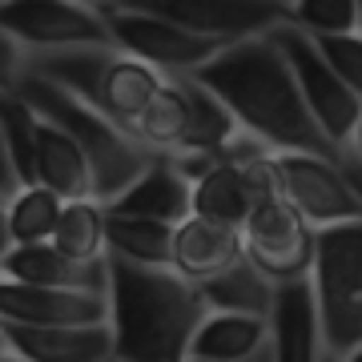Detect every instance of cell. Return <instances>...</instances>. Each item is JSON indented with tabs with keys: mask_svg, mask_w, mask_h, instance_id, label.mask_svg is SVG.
I'll return each mask as SVG.
<instances>
[{
	"mask_svg": "<svg viewBox=\"0 0 362 362\" xmlns=\"http://www.w3.org/2000/svg\"><path fill=\"white\" fill-rule=\"evenodd\" d=\"M185 77L202 81L209 93H218L226 109L238 117V125L250 137H258L266 149L330 157L362 189V157L354 149H342L322 129V121L306 105L302 85H298L294 69L286 61L282 45L274 40V33L238 40L226 52H218L209 65H202L197 73H185Z\"/></svg>",
	"mask_w": 362,
	"mask_h": 362,
	"instance_id": "6da1fadb",
	"label": "cell"
},
{
	"mask_svg": "<svg viewBox=\"0 0 362 362\" xmlns=\"http://www.w3.org/2000/svg\"><path fill=\"white\" fill-rule=\"evenodd\" d=\"M109 302H113L117 358L185 362L202 318L206 294L173 266H149L109 254Z\"/></svg>",
	"mask_w": 362,
	"mask_h": 362,
	"instance_id": "7a4b0ae2",
	"label": "cell"
},
{
	"mask_svg": "<svg viewBox=\"0 0 362 362\" xmlns=\"http://www.w3.org/2000/svg\"><path fill=\"white\" fill-rule=\"evenodd\" d=\"M4 93H16L21 101H28L45 121L61 125L85 149V157H89V165H93V197L101 206H113L117 197L125 194L133 181L161 157L137 133H129L125 125H117L113 117H105L89 101H81L69 89L37 77V73H21Z\"/></svg>",
	"mask_w": 362,
	"mask_h": 362,
	"instance_id": "3957f363",
	"label": "cell"
},
{
	"mask_svg": "<svg viewBox=\"0 0 362 362\" xmlns=\"http://www.w3.org/2000/svg\"><path fill=\"white\" fill-rule=\"evenodd\" d=\"M21 73H37V77L69 89L73 97L89 101L93 109L113 117L117 125H125L129 133L137 129L145 105L153 101L157 89L169 81L161 69L121 52L117 45H89V49H61V52L25 57Z\"/></svg>",
	"mask_w": 362,
	"mask_h": 362,
	"instance_id": "277c9868",
	"label": "cell"
},
{
	"mask_svg": "<svg viewBox=\"0 0 362 362\" xmlns=\"http://www.w3.org/2000/svg\"><path fill=\"white\" fill-rule=\"evenodd\" d=\"M322 346L350 354L362 346V221L318 230V262L310 274Z\"/></svg>",
	"mask_w": 362,
	"mask_h": 362,
	"instance_id": "5b68a950",
	"label": "cell"
},
{
	"mask_svg": "<svg viewBox=\"0 0 362 362\" xmlns=\"http://www.w3.org/2000/svg\"><path fill=\"white\" fill-rule=\"evenodd\" d=\"M105 21H109V33H113L117 49L145 61V65L161 69L165 77H185V73H197L202 65H209L218 52L230 49V40L218 37H202L194 28L177 25L161 13H149V8H137L129 0H113V4H101Z\"/></svg>",
	"mask_w": 362,
	"mask_h": 362,
	"instance_id": "8992f818",
	"label": "cell"
},
{
	"mask_svg": "<svg viewBox=\"0 0 362 362\" xmlns=\"http://www.w3.org/2000/svg\"><path fill=\"white\" fill-rule=\"evenodd\" d=\"M0 28L25 57L117 45L105 13L85 0H0Z\"/></svg>",
	"mask_w": 362,
	"mask_h": 362,
	"instance_id": "52a82bcc",
	"label": "cell"
},
{
	"mask_svg": "<svg viewBox=\"0 0 362 362\" xmlns=\"http://www.w3.org/2000/svg\"><path fill=\"white\" fill-rule=\"evenodd\" d=\"M246 254L274 286L302 282L314 274L318 262V226L306 221V214L290 197H266L254 206V214L242 226Z\"/></svg>",
	"mask_w": 362,
	"mask_h": 362,
	"instance_id": "ba28073f",
	"label": "cell"
},
{
	"mask_svg": "<svg viewBox=\"0 0 362 362\" xmlns=\"http://www.w3.org/2000/svg\"><path fill=\"white\" fill-rule=\"evenodd\" d=\"M274 40L282 45L286 61H290L298 85H302V97L314 109V117L322 121V129L342 149H354V129H358V121H362L358 93L338 77V69L326 61V52L318 49V40L310 33H302L298 25H278L274 28Z\"/></svg>",
	"mask_w": 362,
	"mask_h": 362,
	"instance_id": "9c48e42d",
	"label": "cell"
},
{
	"mask_svg": "<svg viewBox=\"0 0 362 362\" xmlns=\"http://www.w3.org/2000/svg\"><path fill=\"white\" fill-rule=\"evenodd\" d=\"M278 165H282V194L318 230L362 221V189L338 161L314 153H278Z\"/></svg>",
	"mask_w": 362,
	"mask_h": 362,
	"instance_id": "30bf717a",
	"label": "cell"
},
{
	"mask_svg": "<svg viewBox=\"0 0 362 362\" xmlns=\"http://www.w3.org/2000/svg\"><path fill=\"white\" fill-rule=\"evenodd\" d=\"M129 4L161 13L202 37H218L230 45L290 25V0H129Z\"/></svg>",
	"mask_w": 362,
	"mask_h": 362,
	"instance_id": "8fae6325",
	"label": "cell"
},
{
	"mask_svg": "<svg viewBox=\"0 0 362 362\" xmlns=\"http://www.w3.org/2000/svg\"><path fill=\"white\" fill-rule=\"evenodd\" d=\"M0 318L33 326H97L113 322V302L101 290H65V286L0 282Z\"/></svg>",
	"mask_w": 362,
	"mask_h": 362,
	"instance_id": "7c38bea8",
	"label": "cell"
},
{
	"mask_svg": "<svg viewBox=\"0 0 362 362\" xmlns=\"http://www.w3.org/2000/svg\"><path fill=\"white\" fill-rule=\"evenodd\" d=\"M4 350L28 362H109L117 358L113 322L97 326H33L0 318Z\"/></svg>",
	"mask_w": 362,
	"mask_h": 362,
	"instance_id": "4fadbf2b",
	"label": "cell"
},
{
	"mask_svg": "<svg viewBox=\"0 0 362 362\" xmlns=\"http://www.w3.org/2000/svg\"><path fill=\"white\" fill-rule=\"evenodd\" d=\"M246 258H250L246 238H242L238 226L197 218V214L177 221V233H173V270L181 278H189L194 286H206L214 278H221V274H230Z\"/></svg>",
	"mask_w": 362,
	"mask_h": 362,
	"instance_id": "5bb4252c",
	"label": "cell"
},
{
	"mask_svg": "<svg viewBox=\"0 0 362 362\" xmlns=\"http://www.w3.org/2000/svg\"><path fill=\"white\" fill-rule=\"evenodd\" d=\"M4 278L28 286H65V290H101L109 294V258L81 262L57 246V242H37V246H8L4 250Z\"/></svg>",
	"mask_w": 362,
	"mask_h": 362,
	"instance_id": "9a60e30c",
	"label": "cell"
},
{
	"mask_svg": "<svg viewBox=\"0 0 362 362\" xmlns=\"http://www.w3.org/2000/svg\"><path fill=\"white\" fill-rule=\"evenodd\" d=\"M105 209L109 214H137V218L173 221L177 226V221H185L194 214V181L169 161V153H161L113 206H105Z\"/></svg>",
	"mask_w": 362,
	"mask_h": 362,
	"instance_id": "2e32d148",
	"label": "cell"
},
{
	"mask_svg": "<svg viewBox=\"0 0 362 362\" xmlns=\"http://www.w3.org/2000/svg\"><path fill=\"white\" fill-rule=\"evenodd\" d=\"M274 350L278 362H322V326L310 278L278 286L274 298Z\"/></svg>",
	"mask_w": 362,
	"mask_h": 362,
	"instance_id": "e0dca14e",
	"label": "cell"
},
{
	"mask_svg": "<svg viewBox=\"0 0 362 362\" xmlns=\"http://www.w3.org/2000/svg\"><path fill=\"white\" fill-rule=\"evenodd\" d=\"M274 346V314H246V310H209L202 318L189 346V358H218L238 362L254 358L258 350Z\"/></svg>",
	"mask_w": 362,
	"mask_h": 362,
	"instance_id": "ac0fdd59",
	"label": "cell"
},
{
	"mask_svg": "<svg viewBox=\"0 0 362 362\" xmlns=\"http://www.w3.org/2000/svg\"><path fill=\"white\" fill-rule=\"evenodd\" d=\"M40 117L16 93H4L0 113V169H4V202L25 185H40Z\"/></svg>",
	"mask_w": 362,
	"mask_h": 362,
	"instance_id": "d6986e66",
	"label": "cell"
},
{
	"mask_svg": "<svg viewBox=\"0 0 362 362\" xmlns=\"http://www.w3.org/2000/svg\"><path fill=\"white\" fill-rule=\"evenodd\" d=\"M137 137L157 153H177L194 133V93L185 77H169L157 97L145 105L141 121H137Z\"/></svg>",
	"mask_w": 362,
	"mask_h": 362,
	"instance_id": "ffe728a7",
	"label": "cell"
},
{
	"mask_svg": "<svg viewBox=\"0 0 362 362\" xmlns=\"http://www.w3.org/2000/svg\"><path fill=\"white\" fill-rule=\"evenodd\" d=\"M37 137H40V185L57 189L65 202L93 197V165H89V157H85V149H81L61 125H52L45 117H40ZM93 202H97V197H93Z\"/></svg>",
	"mask_w": 362,
	"mask_h": 362,
	"instance_id": "44dd1931",
	"label": "cell"
},
{
	"mask_svg": "<svg viewBox=\"0 0 362 362\" xmlns=\"http://www.w3.org/2000/svg\"><path fill=\"white\" fill-rule=\"evenodd\" d=\"M254 206H258V197H254L246 173H242V161H233V157H221L206 177L194 181V214L197 218L226 221V226L242 230L246 218L254 214Z\"/></svg>",
	"mask_w": 362,
	"mask_h": 362,
	"instance_id": "7402d4cb",
	"label": "cell"
},
{
	"mask_svg": "<svg viewBox=\"0 0 362 362\" xmlns=\"http://www.w3.org/2000/svg\"><path fill=\"white\" fill-rule=\"evenodd\" d=\"M65 197L49 185H25L21 194L4 202V250L8 246H37L52 242V233L61 226Z\"/></svg>",
	"mask_w": 362,
	"mask_h": 362,
	"instance_id": "603a6c76",
	"label": "cell"
},
{
	"mask_svg": "<svg viewBox=\"0 0 362 362\" xmlns=\"http://www.w3.org/2000/svg\"><path fill=\"white\" fill-rule=\"evenodd\" d=\"M105 226H109V254L149 262V266H173V233H177L173 221L105 209Z\"/></svg>",
	"mask_w": 362,
	"mask_h": 362,
	"instance_id": "cb8c5ba5",
	"label": "cell"
},
{
	"mask_svg": "<svg viewBox=\"0 0 362 362\" xmlns=\"http://www.w3.org/2000/svg\"><path fill=\"white\" fill-rule=\"evenodd\" d=\"M197 290L206 294L209 310L274 314V298H278V286H274L250 258L242 262V266H233L230 274H221V278H214V282L197 286Z\"/></svg>",
	"mask_w": 362,
	"mask_h": 362,
	"instance_id": "d4e9b609",
	"label": "cell"
},
{
	"mask_svg": "<svg viewBox=\"0 0 362 362\" xmlns=\"http://www.w3.org/2000/svg\"><path fill=\"white\" fill-rule=\"evenodd\" d=\"M52 242L73 254L81 262H101L109 258V226H105V206L93 202V197H81V202H65V214H61V226L52 233Z\"/></svg>",
	"mask_w": 362,
	"mask_h": 362,
	"instance_id": "484cf974",
	"label": "cell"
},
{
	"mask_svg": "<svg viewBox=\"0 0 362 362\" xmlns=\"http://www.w3.org/2000/svg\"><path fill=\"white\" fill-rule=\"evenodd\" d=\"M290 25L310 37H338L362 28V0H290Z\"/></svg>",
	"mask_w": 362,
	"mask_h": 362,
	"instance_id": "4316f807",
	"label": "cell"
},
{
	"mask_svg": "<svg viewBox=\"0 0 362 362\" xmlns=\"http://www.w3.org/2000/svg\"><path fill=\"white\" fill-rule=\"evenodd\" d=\"M314 40L326 52V61L338 69V77L346 81L362 101V28L358 33H338V37H314Z\"/></svg>",
	"mask_w": 362,
	"mask_h": 362,
	"instance_id": "83f0119b",
	"label": "cell"
},
{
	"mask_svg": "<svg viewBox=\"0 0 362 362\" xmlns=\"http://www.w3.org/2000/svg\"><path fill=\"white\" fill-rule=\"evenodd\" d=\"M185 362H218V358H185ZM238 362H278V350L266 346V350H258L254 358H238Z\"/></svg>",
	"mask_w": 362,
	"mask_h": 362,
	"instance_id": "f1b7e54d",
	"label": "cell"
},
{
	"mask_svg": "<svg viewBox=\"0 0 362 362\" xmlns=\"http://www.w3.org/2000/svg\"><path fill=\"white\" fill-rule=\"evenodd\" d=\"M322 362H346V358H342V354H334V350H326V346H322Z\"/></svg>",
	"mask_w": 362,
	"mask_h": 362,
	"instance_id": "f546056e",
	"label": "cell"
},
{
	"mask_svg": "<svg viewBox=\"0 0 362 362\" xmlns=\"http://www.w3.org/2000/svg\"><path fill=\"white\" fill-rule=\"evenodd\" d=\"M342 358H346V362H362V346H354L350 354H342Z\"/></svg>",
	"mask_w": 362,
	"mask_h": 362,
	"instance_id": "4dcf8cb0",
	"label": "cell"
},
{
	"mask_svg": "<svg viewBox=\"0 0 362 362\" xmlns=\"http://www.w3.org/2000/svg\"><path fill=\"white\" fill-rule=\"evenodd\" d=\"M354 149H358V157H362V121H358V129H354Z\"/></svg>",
	"mask_w": 362,
	"mask_h": 362,
	"instance_id": "1f68e13d",
	"label": "cell"
},
{
	"mask_svg": "<svg viewBox=\"0 0 362 362\" xmlns=\"http://www.w3.org/2000/svg\"><path fill=\"white\" fill-rule=\"evenodd\" d=\"M0 362H28V358H21V354H8V350H4V354H0Z\"/></svg>",
	"mask_w": 362,
	"mask_h": 362,
	"instance_id": "d6a6232c",
	"label": "cell"
},
{
	"mask_svg": "<svg viewBox=\"0 0 362 362\" xmlns=\"http://www.w3.org/2000/svg\"><path fill=\"white\" fill-rule=\"evenodd\" d=\"M85 4H93V8H101V4H113V0H85Z\"/></svg>",
	"mask_w": 362,
	"mask_h": 362,
	"instance_id": "836d02e7",
	"label": "cell"
},
{
	"mask_svg": "<svg viewBox=\"0 0 362 362\" xmlns=\"http://www.w3.org/2000/svg\"><path fill=\"white\" fill-rule=\"evenodd\" d=\"M109 362H129V358H109Z\"/></svg>",
	"mask_w": 362,
	"mask_h": 362,
	"instance_id": "e575fe53",
	"label": "cell"
}]
</instances>
